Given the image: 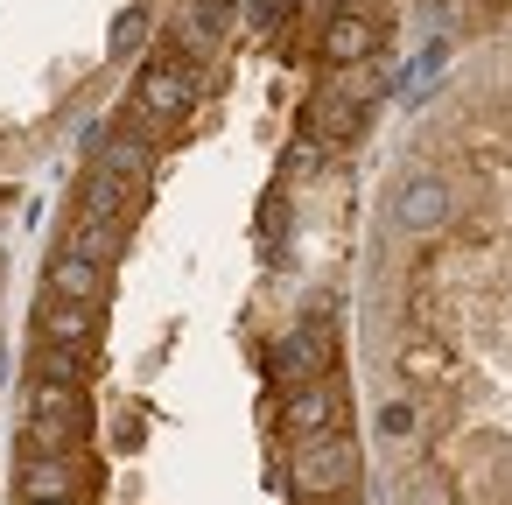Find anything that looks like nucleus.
<instances>
[{"instance_id": "20e7f679", "label": "nucleus", "mask_w": 512, "mask_h": 505, "mask_svg": "<svg viewBox=\"0 0 512 505\" xmlns=\"http://www.w3.org/2000/svg\"><path fill=\"white\" fill-rule=\"evenodd\" d=\"M393 218H400L407 232H435V225L449 218V190H442V176H414V183L400 190Z\"/></svg>"}, {"instance_id": "423d86ee", "label": "nucleus", "mask_w": 512, "mask_h": 505, "mask_svg": "<svg viewBox=\"0 0 512 505\" xmlns=\"http://www.w3.org/2000/svg\"><path fill=\"white\" fill-rule=\"evenodd\" d=\"M400 365H407V379H414V386H442L449 351H442V344H407V358H400Z\"/></svg>"}, {"instance_id": "f03ea898", "label": "nucleus", "mask_w": 512, "mask_h": 505, "mask_svg": "<svg viewBox=\"0 0 512 505\" xmlns=\"http://www.w3.org/2000/svg\"><path fill=\"white\" fill-rule=\"evenodd\" d=\"M379 43H386V29H379L372 15H358V8H337V15H330V29H323V57H330L337 71H358Z\"/></svg>"}, {"instance_id": "6e6552de", "label": "nucleus", "mask_w": 512, "mask_h": 505, "mask_svg": "<svg viewBox=\"0 0 512 505\" xmlns=\"http://www.w3.org/2000/svg\"><path fill=\"white\" fill-rule=\"evenodd\" d=\"M414 505H449V491H442V477H414Z\"/></svg>"}, {"instance_id": "39448f33", "label": "nucleus", "mask_w": 512, "mask_h": 505, "mask_svg": "<svg viewBox=\"0 0 512 505\" xmlns=\"http://www.w3.org/2000/svg\"><path fill=\"white\" fill-rule=\"evenodd\" d=\"M274 365H281V379H288V386H302V379H323V365H330V351H323V337H316V323H309V330H295V337H281V351H274Z\"/></svg>"}, {"instance_id": "0eeeda50", "label": "nucleus", "mask_w": 512, "mask_h": 505, "mask_svg": "<svg viewBox=\"0 0 512 505\" xmlns=\"http://www.w3.org/2000/svg\"><path fill=\"white\" fill-rule=\"evenodd\" d=\"M379 428H386V435H407V428H414V407H407V400L379 407Z\"/></svg>"}, {"instance_id": "7ed1b4c3", "label": "nucleus", "mask_w": 512, "mask_h": 505, "mask_svg": "<svg viewBox=\"0 0 512 505\" xmlns=\"http://www.w3.org/2000/svg\"><path fill=\"white\" fill-rule=\"evenodd\" d=\"M344 421V386H323V379H302L295 393H288V414H281V428L302 442V435H316V428H337Z\"/></svg>"}, {"instance_id": "f257e3e1", "label": "nucleus", "mask_w": 512, "mask_h": 505, "mask_svg": "<svg viewBox=\"0 0 512 505\" xmlns=\"http://www.w3.org/2000/svg\"><path fill=\"white\" fill-rule=\"evenodd\" d=\"M288 470H295V491L302 498H344L358 484V442L344 428H316V435L295 442V463Z\"/></svg>"}]
</instances>
